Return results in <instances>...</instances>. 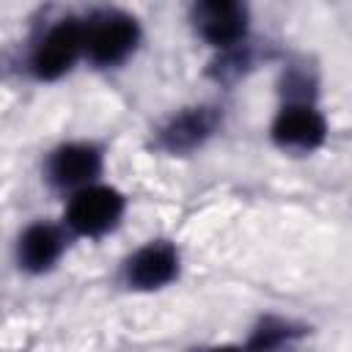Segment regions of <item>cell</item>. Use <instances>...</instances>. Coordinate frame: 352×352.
I'll return each instance as SVG.
<instances>
[{
    "instance_id": "obj_7",
    "label": "cell",
    "mask_w": 352,
    "mask_h": 352,
    "mask_svg": "<svg viewBox=\"0 0 352 352\" xmlns=\"http://www.w3.org/2000/svg\"><path fill=\"white\" fill-rule=\"evenodd\" d=\"M179 272V253L170 242H148L126 261V283L135 289H160Z\"/></svg>"
},
{
    "instance_id": "obj_9",
    "label": "cell",
    "mask_w": 352,
    "mask_h": 352,
    "mask_svg": "<svg viewBox=\"0 0 352 352\" xmlns=\"http://www.w3.org/2000/svg\"><path fill=\"white\" fill-rule=\"evenodd\" d=\"M63 253V234L50 223H33L19 236V264L28 272L50 270Z\"/></svg>"
},
{
    "instance_id": "obj_11",
    "label": "cell",
    "mask_w": 352,
    "mask_h": 352,
    "mask_svg": "<svg viewBox=\"0 0 352 352\" xmlns=\"http://www.w3.org/2000/svg\"><path fill=\"white\" fill-rule=\"evenodd\" d=\"M248 63H250L248 50H239V44H236V47H231V50L223 52V58L212 69V77H217V80H234V77H239L248 69Z\"/></svg>"
},
{
    "instance_id": "obj_8",
    "label": "cell",
    "mask_w": 352,
    "mask_h": 352,
    "mask_svg": "<svg viewBox=\"0 0 352 352\" xmlns=\"http://www.w3.org/2000/svg\"><path fill=\"white\" fill-rule=\"evenodd\" d=\"M102 168V154L91 143H66L52 151L50 157V179L58 187H74L94 179Z\"/></svg>"
},
{
    "instance_id": "obj_5",
    "label": "cell",
    "mask_w": 352,
    "mask_h": 352,
    "mask_svg": "<svg viewBox=\"0 0 352 352\" xmlns=\"http://www.w3.org/2000/svg\"><path fill=\"white\" fill-rule=\"evenodd\" d=\"M192 22L209 44L231 50L248 30V8L234 0H206L192 8Z\"/></svg>"
},
{
    "instance_id": "obj_3",
    "label": "cell",
    "mask_w": 352,
    "mask_h": 352,
    "mask_svg": "<svg viewBox=\"0 0 352 352\" xmlns=\"http://www.w3.org/2000/svg\"><path fill=\"white\" fill-rule=\"evenodd\" d=\"M80 50H85V33L77 19H60L33 50V74L38 80H58L72 69Z\"/></svg>"
},
{
    "instance_id": "obj_1",
    "label": "cell",
    "mask_w": 352,
    "mask_h": 352,
    "mask_svg": "<svg viewBox=\"0 0 352 352\" xmlns=\"http://www.w3.org/2000/svg\"><path fill=\"white\" fill-rule=\"evenodd\" d=\"M82 33H85L88 58L99 66H113V63H121L135 50L140 28L135 16L116 8H104L85 19Z\"/></svg>"
},
{
    "instance_id": "obj_4",
    "label": "cell",
    "mask_w": 352,
    "mask_h": 352,
    "mask_svg": "<svg viewBox=\"0 0 352 352\" xmlns=\"http://www.w3.org/2000/svg\"><path fill=\"white\" fill-rule=\"evenodd\" d=\"M324 135H327L324 116L308 102H294V104L289 102L272 121V140L280 148L314 151L316 146H322Z\"/></svg>"
},
{
    "instance_id": "obj_6",
    "label": "cell",
    "mask_w": 352,
    "mask_h": 352,
    "mask_svg": "<svg viewBox=\"0 0 352 352\" xmlns=\"http://www.w3.org/2000/svg\"><path fill=\"white\" fill-rule=\"evenodd\" d=\"M217 110L214 107H184L182 113L170 116L162 129L157 132V148L168 151V154H184L198 148L201 143H206L212 138V132L217 129Z\"/></svg>"
},
{
    "instance_id": "obj_2",
    "label": "cell",
    "mask_w": 352,
    "mask_h": 352,
    "mask_svg": "<svg viewBox=\"0 0 352 352\" xmlns=\"http://www.w3.org/2000/svg\"><path fill=\"white\" fill-rule=\"evenodd\" d=\"M124 212V195L113 187H82L74 192L66 209V220L77 234L85 236H99L110 231Z\"/></svg>"
},
{
    "instance_id": "obj_10",
    "label": "cell",
    "mask_w": 352,
    "mask_h": 352,
    "mask_svg": "<svg viewBox=\"0 0 352 352\" xmlns=\"http://www.w3.org/2000/svg\"><path fill=\"white\" fill-rule=\"evenodd\" d=\"M302 336V327L280 319V316H264L258 327L253 330L245 352H283Z\"/></svg>"
},
{
    "instance_id": "obj_12",
    "label": "cell",
    "mask_w": 352,
    "mask_h": 352,
    "mask_svg": "<svg viewBox=\"0 0 352 352\" xmlns=\"http://www.w3.org/2000/svg\"><path fill=\"white\" fill-rule=\"evenodd\" d=\"M201 352H245V346H212V349H201Z\"/></svg>"
}]
</instances>
